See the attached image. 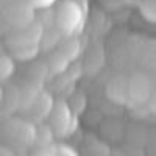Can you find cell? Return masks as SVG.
I'll use <instances>...</instances> for the list:
<instances>
[{
    "instance_id": "9a60e30c",
    "label": "cell",
    "mask_w": 156,
    "mask_h": 156,
    "mask_svg": "<svg viewBox=\"0 0 156 156\" xmlns=\"http://www.w3.org/2000/svg\"><path fill=\"white\" fill-rule=\"evenodd\" d=\"M22 2L28 3L34 9H45V8L53 6L56 3V0H22Z\"/></svg>"
},
{
    "instance_id": "5b68a950",
    "label": "cell",
    "mask_w": 156,
    "mask_h": 156,
    "mask_svg": "<svg viewBox=\"0 0 156 156\" xmlns=\"http://www.w3.org/2000/svg\"><path fill=\"white\" fill-rule=\"evenodd\" d=\"M47 125L51 128L55 137L58 139H64L72 134L76 128V117L70 103H67L66 100H56Z\"/></svg>"
},
{
    "instance_id": "52a82bcc",
    "label": "cell",
    "mask_w": 156,
    "mask_h": 156,
    "mask_svg": "<svg viewBox=\"0 0 156 156\" xmlns=\"http://www.w3.org/2000/svg\"><path fill=\"white\" fill-rule=\"evenodd\" d=\"M78 50L80 45L75 39H69L66 44H62L59 48L50 58V72L51 73H59L62 70H66V67L78 56Z\"/></svg>"
},
{
    "instance_id": "ba28073f",
    "label": "cell",
    "mask_w": 156,
    "mask_h": 156,
    "mask_svg": "<svg viewBox=\"0 0 156 156\" xmlns=\"http://www.w3.org/2000/svg\"><path fill=\"white\" fill-rule=\"evenodd\" d=\"M105 95L106 98L119 106H128V76L125 75H114L109 78L105 87Z\"/></svg>"
},
{
    "instance_id": "ac0fdd59",
    "label": "cell",
    "mask_w": 156,
    "mask_h": 156,
    "mask_svg": "<svg viewBox=\"0 0 156 156\" xmlns=\"http://www.w3.org/2000/svg\"><path fill=\"white\" fill-rule=\"evenodd\" d=\"M2 156H14V151H12L11 147H8V145L5 147V145H3V147H2Z\"/></svg>"
},
{
    "instance_id": "8fae6325",
    "label": "cell",
    "mask_w": 156,
    "mask_h": 156,
    "mask_svg": "<svg viewBox=\"0 0 156 156\" xmlns=\"http://www.w3.org/2000/svg\"><path fill=\"white\" fill-rule=\"evenodd\" d=\"M14 61L16 59L9 53L2 51V55H0V80H2V83L8 81L12 76V73H14V70H16V62Z\"/></svg>"
},
{
    "instance_id": "8992f818",
    "label": "cell",
    "mask_w": 156,
    "mask_h": 156,
    "mask_svg": "<svg viewBox=\"0 0 156 156\" xmlns=\"http://www.w3.org/2000/svg\"><path fill=\"white\" fill-rule=\"evenodd\" d=\"M154 89V81L145 70H137L131 76H128V106L140 108L148 105Z\"/></svg>"
},
{
    "instance_id": "277c9868",
    "label": "cell",
    "mask_w": 156,
    "mask_h": 156,
    "mask_svg": "<svg viewBox=\"0 0 156 156\" xmlns=\"http://www.w3.org/2000/svg\"><path fill=\"white\" fill-rule=\"evenodd\" d=\"M3 134L11 147L27 150L36 145L37 126L27 119H11L5 123Z\"/></svg>"
},
{
    "instance_id": "7a4b0ae2",
    "label": "cell",
    "mask_w": 156,
    "mask_h": 156,
    "mask_svg": "<svg viewBox=\"0 0 156 156\" xmlns=\"http://www.w3.org/2000/svg\"><path fill=\"white\" fill-rule=\"evenodd\" d=\"M53 22L61 36L75 39L84 28V11L75 0H62L56 6Z\"/></svg>"
},
{
    "instance_id": "7c38bea8",
    "label": "cell",
    "mask_w": 156,
    "mask_h": 156,
    "mask_svg": "<svg viewBox=\"0 0 156 156\" xmlns=\"http://www.w3.org/2000/svg\"><path fill=\"white\" fill-rule=\"evenodd\" d=\"M55 134L48 125L41 123L37 126V136H36V147H53Z\"/></svg>"
},
{
    "instance_id": "3957f363",
    "label": "cell",
    "mask_w": 156,
    "mask_h": 156,
    "mask_svg": "<svg viewBox=\"0 0 156 156\" xmlns=\"http://www.w3.org/2000/svg\"><path fill=\"white\" fill-rule=\"evenodd\" d=\"M2 22L8 34L25 30L34 23V8L22 0H6L2 8Z\"/></svg>"
},
{
    "instance_id": "e0dca14e",
    "label": "cell",
    "mask_w": 156,
    "mask_h": 156,
    "mask_svg": "<svg viewBox=\"0 0 156 156\" xmlns=\"http://www.w3.org/2000/svg\"><path fill=\"white\" fill-rule=\"evenodd\" d=\"M148 106L151 111H156V83H154V89H153V94H151V98L148 101Z\"/></svg>"
},
{
    "instance_id": "4fadbf2b",
    "label": "cell",
    "mask_w": 156,
    "mask_h": 156,
    "mask_svg": "<svg viewBox=\"0 0 156 156\" xmlns=\"http://www.w3.org/2000/svg\"><path fill=\"white\" fill-rule=\"evenodd\" d=\"M139 12L145 20L156 23V0H139Z\"/></svg>"
},
{
    "instance_id": "6da1fadb",
    "label": "cell",
    "mask_w": 156,
    "mask_h": 156,
    "mask_svg": "<svg viewBox=\"0 0 156 156\" xmlns=\"http://www.w3.org/2000/svg\"><path fill=\"white\" fill-rule=\"evenodd\" d=\"M42 37H44V28L37 22H34L25 30L6 34V47L9 50V55L19 61L33 59L39 51Z\"/></svg>"
},
{
    "instance_id": "2e32d148",
    "label": "cell",
    "mask_w": 156,
    "mask_h": 156,
    "mask_svg": "<svg viewBox=\"0 0 156 156\" xmlns=\"http://www.w3.org/2000/svg\"><path fill=\"white\" fill-rule=\"evenodd\" d=\"M30 156H56L53 147H34Z\"/></svg>"
},
{
    "instance_id": "30bf717a",
    "label": "cell",
    "mask_w": 156,
    "mask_h": 156,
    "mask_svg": "<svg viewBox=\"0 0 156 156\" xmlns=\"http://www.w3.org/2000/svg\"><path fill=\"white\" fill-rule=\"evenodd\" d=\"M140 62L145 72L156 70V41H147L140 51Z\"/></svg>"
},
{
    "instance_id": "9c48e42d",
    "label": "cell",
    "mask_w": 156,
    "mask_h": 156,
    "mask_svg": "<svg viewBox=\"0 0 156 156\" xmlns=\"http://www.w3.org/2000/svg\"><path fill=\"white\" fill-rule=\"evenodd\" d=\"M55 100L51 98L50 94L47 92H42L39 94L34 100H31V105H30V120L33 123H37L41 125L44 120H48V117L51 114V111H53L55 108Z\"/></svg>"
},
{
    "instance_id": "5bb4252c",
    "label": "cell",
    "mask_w": 156,
    "mask_h": 156,
    "mask_svg": "<svg viewBox=\"0 0 156 156\" xmlns=\"http://www.w3.org/2000/svg\"><path fill=\"white\" fill-rule=\"evenodd\" d=\"M53 148H55L56 156H80V153H78L73 147H70V145H67V144H62V142H59V144H55Z\"/></svg>"
}]
</instances>
